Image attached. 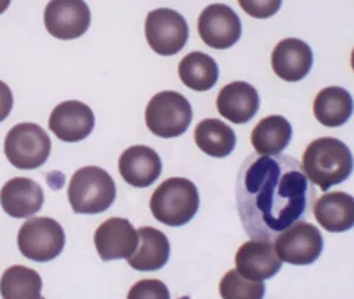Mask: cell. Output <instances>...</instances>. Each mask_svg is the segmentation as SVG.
<instances>
[{"label":"cell","mask_w":354,"mask_h":299,"mask_svg":"<svg viewBox=\"0 0 354 299\" xmlns=\"http://www.w3.org/2000/svg\"><path fill=\"white\" fill-rule=\"evenodd\" d=\"M315 189L303 164L285 155H252L236 182V206L243 230L256 240L274 242L308 214Z\"/></svg>","instance_id":"cell-1"},{"label":"cell","mask_w":354,"mask_h":299,"mask_svg":"<svg viewBox=\"0 0 354 299\" xmlns=\"http://www.w3.org/2000/svg\"><path fill=\"white\" fill-rule=\"evenodd\" d=\"M303 168L310 182L319 186L320 191H328L348 179L354 160L344 142L335 137H320L304 151Z\"/></svg>","instance_id":"cell-2"},{"label":"cell","mask_w":354,"mask_h":299,"mask_svg":"<svg viewBox=\"0 0 354 299\" xmlns=\"http://www.w3.org/2000/svg\"><path fill=\"white\" fill-rule=\"evenodd\" d=\"M151 213L155 220L170 227H180L189 223L199 208L196 186L182 177L161 183L151 196Z\"/></svg>","instance_id":"cell-3"},{"label":"cell","mask_w":354,"mask_h":299,"mask_svg":"<svg viewBox=\"0 0 354 299\" xmlns=\"http://www.w3.org/2000/svg\"><path fill=\"white\" fill-rule=\"evenodd\" d=\"M117 196L115 183L105 170L83 167L71 177L68 201L75 214H101L114 204Z\"/></svg>","instance_id":"cell-4"},{"label":"cell","mask_w":354,"mask_h":299,"mask_svg":"<svg viewBox=\"0 0 354 299\" xmlns=\"http://www.w3.org/2000/svg\"><path fill=\"white\" fill-rule=\"evenodd\" d=\"M145 119L147 127L155 136L162 139L179 137L192 123V106L180 93L160 92L149 101Z\"/></svg>","instance_id":"cell-5"},{"label":"cell","mask_w":354,"mask_h":299,"mask_svg":"<svg viewBox=\"0 0 354 299\" xmlns=\"http://www.w3.org/2000/svg\"><path fill=\"white\" fill-rule=\"evenodd\" d=\"M52 142L40 126L22 123L9 130L5 139L8 161L19 170H35L48 161Z\"/></svg>","instance_id":"cell-6"},{"label":"cell","mask_w":354,"mask_h":299,"mask_svg":"<svg viewBox=\"0 0 354 299\" xmlns=\"http://www.w3.org/2000/svg\"><path fill=\"white\" fill-rule=\"evenodd\" d=\"M64 247V229L53 218H31L18 231V248L27 260L36 262L52 261L61 255Z\"/></svg>","instance_id":"cell-7"},{"label":"cell","mask_w":354,"mask_h":299,"mask_svg":"<svg viewBox=\"0 0 354 299\" xmlns=\"http://www.w3.org/2000/svg\"><path fill=\"white\" fill-rule=\"evenodd\" d=\"M145 35L151 49L161 57L179 53L189 39L186 19L173 9L160 8L148 14Z\"/></svg>","instance_id":"cell-8"},{"label":"cell","mask_w":354,"mask_h":299,"mask_svg":"<svg viewBox=\"0 0 354 299\" xmlns=\"http://www.w3.org/2000/svg\"><path fill=\"white\" fill-rule=\"evenodd\" d=\"M274 248L281 261L292 265H310L324 251V238L312 223H294L274 239Z\"/></svg>","instance_id":"cell-9"},{"label":"cell","mask_w":354,"mask_h":299,"mask_svg":"<svg viewBox=\"0 0 354 299\" xmlns=\"http://www.w3.org/2000/svg\"><path fill=\"white\" fill-rule=\"evenodd\" d=\"M91 9L84 0H50L44 9V26L61 40L82 37L91 27Z\"/></svg>","instance_id":"cell-10"},{"label":"cell","mask_w":354,"mask_h":299,"mask_svg":"<svg viewBox=\"0 0 354 299\" xmlns=\"http://www.w3.org/2000/svg\"><path fill=\"white\" fill-rule=\"evenodd\" d=\"M198 32L212 49H229L241 39V19L230 6L213 3L199 15Z\"/></svg>","instance_id":"cell-11"},{"label":"cell","mask_w":354,"mask_h":299,"mask_svg":"<svg viewBox=\"0 0 354 299\" xmlns=\"http://www.w3.org/2000/svg\"><path fill=\"white\" fill-rule=\"evenodd\" d=\"M138 242V230L126 218H109L95 233V248L104 261L129 258L136 251Z\"/></svg>","instance_id":"cell-12"},{"label":"cell","mask_w":354,"mask_h":299,"mask_svg":"<svg viewBox=\"0 0 354 299\" xmlns=\"http://www.w3.org/2000/svg\"><path fill=\"white\" fill-rule=\"evenodd\" d=\"M49 128L62 142H82L95 128V114L83 102L66 101L52 110Z\"/></svg>","instance_id":"cell-13"},{"label":"cell","mask_w":354,"mask_h":299,"mask_svg":"<svg viewBox=\"0 0 354 299\" xmlns=\"http://www.w3.org/2000/svg\"><path fill=\"white\" fill-rule=\"evenodd\" d=\"M236 270L251 280H268L282 267L273 242L252 239L245 242L236 252Z\"/></svg>","instance_id":"cell-14"},{"label":"cell","mask_w":354,"mask_h":299,"mask_svg":"<svg viewBox=\"0 0 354 299\" xmlns=\"http://www.w3.org/2000/svg\"><path fill=\"white\" fill-rule=\"evenodd\" d=\"M274 74L288 83L303 80L313 66V52L300 39H285L276 44L272 53Z\"/></svg>","instance_id":"cell-15"},{"label":"cell","mask_w":354,"mask_h":299,"mask_svg":"<svg viewBox=\"0 0 354 299\" xmlns=\"http://www.w3.org/2000/svg\"><path fill=\"white\" fill-rule=\"evenodd\" d=\"M118 170L126 183L143 189L158 179L162 170V162L160 155L152 148L136 145L121 153Z\"/></svg>","instance_id":"cell-16"},{"label":"cell","mask_w":354,"mask_h":299,"mask_svg":"<svg viewBox=\"0 0 354 299\" xmlns=\"http://www.w3.org/2000/svg\"><path fill=\"white\" fill-rule=\"evenodd\" d=\"M44 202V193L41 187L26 177L5 183L0 191V205L3 211L14 218H28L39 213Z\"/></svg>","instance_id":"cell-17"},{"label":"cell","mask_w":354,"mask_h":299,"mask_svg":"<svg viewBox=\"0 0 354 299\" xmlns=\"http://www.w3.org/2000/svg\"><path fill=\"white\" fill-rule=\"evenodd\" d=\"M260 96L256 87L245 81H235L221 88L217 96V109L230 123L245 124L257 114Z\"/></svg>","instance_id":"cell-18"},{"label":"cell","mask_w":354,"mask_h":299,"mask_svg":"<svg viewBox=\"0 0 354 299\" xmlns=\"http://www.w3.org/2000/svg\"><path fill=\"white\" fill-rule=\"evenodd\" d=\"M138 248L127 258L131 269L138 271H157L170 258V242L161 230L140 227L138 230Z\"/></svg>","instance_id":"cell-19"},{"label":"cell","mask_w":354,"mask_h":299,"mask_svg":"<svg viewBox=\"0 0 354 299\" xmlns=\"http://www.w3.org/2000/svg\"><path fill=\"white\" fill-rule=\"evenodd\" d=\"M315 218L330 233L354 227V197L346 192H330L315 202Z\"/></svg>","instance_id":"cell-20"},{"label":"cell","mask_w":354,"mask_h":299,"mask_svg":"<svg viewBox=\"0 0 354 299\" xmlns=\"http://www.w3.org/2000/svg\"><path fill=\"white\" fill-rule=\"evenodd\" d=\"M315 117L325 127H341L351 118L354 102L342 87L330 86L320 90L313 104Z\"/></svg>","instance_id":"cell-21"},{"label":"cell","mask_w":354,"mask_h":299,"mask_svg":"<svg viewBox=\"0 0 354 299\" xmlns=\"http://www.w3.org/2000/svg\"><path fill=\"white\" fill-rule=\"evenodd\" d=\"M292 127L282 115L263 118L252 130L251 142L259 155H279L290 145Z\"/></svg>","instance_id":"cell-22"},{"label":"cell","mask_w":354,"mask_h":299,"mask_svg":"<svg viewBox=\"0 0 354 299\" xmlns=\"http://www.w3.org/2000/svg\"><path fill=\"white\" fill-rule=\"evenodd\" d=\"M195 142L204 153L214 158H225L236 146V135L223 121L207 118L195 128Z\"/></svg>","instance_id":"cell-23"},{"label":"cell","mask_w":354,"mask_h":299,"mask_svg":"<svg viewBox=\"0 0 354 299\" xmlns=\"http://www.w3.org/2000/svg\"><path fill=\"white\" fill-rule=\"evenodd\" d=\"M179 77L182 83L191 90L207 92L213 88L218 80V65L209 55L192 52L182 59Z\"/></svg>","instance_id":"cell-24"},{"label":"cell","mask_w":354,"mask_h":299,"mask_svg":"<svg viewBox=\"0 0 354 299\" xmlns=\"http://www.w3.org/2000/svg\"><path fill=\"white\" fill-rule=\"evenodd\" d=\"M41 284L37 271L24 265H14L0 279V295L5 299H39Z\"/></svg>","instance_id":"cell-25"},{"label":"cell","mask_w":354,"mask_h":299,"mask_svg":"<svg viewBox=\"0 0 354 299\" xmlns=\"http://www.w3.org/2000/svg\"><path fill=\"white\" fill-rule=\"evenodd\" d=\"M266 292L263 280H251L238 270H230L220 282V295L225 299H261Z\"/></svg>","instance_id":"cell-26"},{"label":"cell","mask_w":354,"mask_h":299,"mask_svg":"<svg viewBox=\"0 0 354 299\" xmlns=\"http://www.w3.org/2000/svg\"><path fill=\"white\" fill-rule=\"evenodd\" d=\"M129 299H169V289L161 280H142L131 287Z\"/></svg>","instance_id":"cell-27"},{"label":"cell","mask_w":354,"mask_h":299,"mask_svg":"<svg viewBox=\"0 0 354 299\" xmlns=\"http://www.w3.org/2000/svg\"><path fill=\"white\" fill-rule=\"evenodd\" d=\"M238 2L250 17L259 19L273 17L282 5V0H238Z\"/></svg>","instance_id":"cell-28"},{"label":"cell","mask_w":354,"mask_h":299,"mask_svg":"<svg viewBox=\"0 0 354 299\" xmlns=\"http://www.w3.org/2000/svg\"><path fill=\"white\" fill-rule=\"evenodd\" d=\"M14 106V96L6 83L0 80V123L9 117Z\"/></svg>","instance_id":"cell-29"},{"label":"cell","mask_w":354,"mask_h":299,"mask_svg":"<svg viewBox=\"0 0 354 299\" xmlns=\"http://www.w3.org/2000/svg\"><path fill=\"white\" fill-rule=\"evenodd\" d=\"M9 5H10V0H0V15L6 12V9L9 8Z\"/></svg>","instance_id":"cell-30"},{"label":"cell","mask_w":354,"mask_h":299,"mask_svg":"<svg viewBox=\"0 0 354 299\" xmlns=\"http://www.w3.org/2000/svg\"><path fill=\"white\" fill-rule=\"evenodd\" d=\"M351 66H353V71H354V49H353V53H351Z\"/></svg>","instance_id":"cell-31"}]
</instances>
